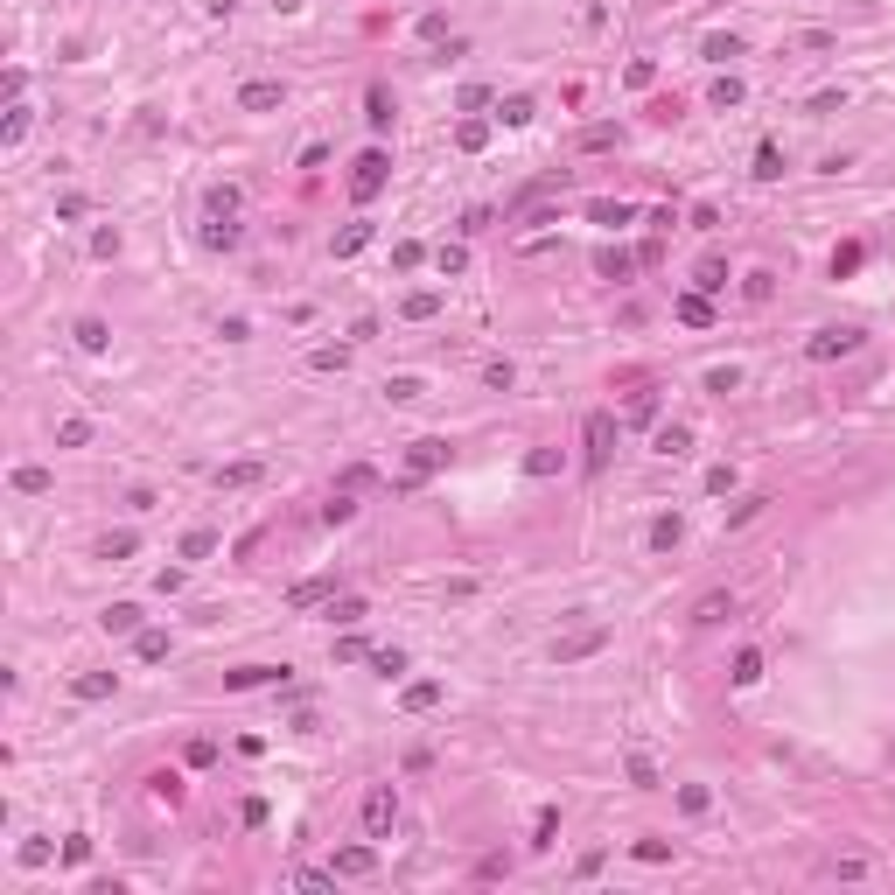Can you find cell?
Returning a JSON list of instances; mask_svg holds the SVG:
<instances>
[{
  "instance_id": "obj_1",
  "label": "cell",
  "mask_w": 895,
  "mask_h": 895,
  "mask_svg": "<svg viewBox=\"0 0 895 895\" xmlns=\"http://www.w3.org/2000/svg\"><path fill=\"white\" fill-rule=\"evenodd\" d=\"M392 825H399V790L392 784H371L364 790V833H371V840H392Z\"/></svg>"
},
{
  "instance_id": "obj_2",
  "label": "cell",
  "mask_w": 895,
  "mask_h": 895,
  "mask_svg": "<svg viewBox=\"0 0 895 895\" xmlns=\"http://www.w3.org/2000/svg\"><path fill=\"white\" fill-rule=\"evenodd\" d=\"M385 175H392V155H385V147H371V155H357V175H350V196H357V203H371V196L385 189Z\"/></svg>"
},
{
  "instance_id": "obj_3",
  "label": "cell",
  "mask_w": 895,
  "mask_h": 895,
  "mask_svg": "<svg viewBox=\"0 0 895 895\" xmlns=\"http://www.w3.org/2000/svg\"><path fill=\"white\" fill-rule=\"evenodd\" d=\"M280 106H287V84H280V78L238 84V112H280Z\"/></svg>"
},
{
  "instance_id": "obj_4",
  "label": "cell",
  "mask_w": 895,
  "mask_h": 895,
  "mask_svg": "<svg viewBox=\"0 0 895 895\" xmlns=\"http://www.w3.org/2000/svg\"><path fill=\"white\" fill-rule=\"evenodd\" d=\"M846 350H861V329H818L812 343H805V357H812V364H833V357H846Z\"/></svg>"
},
{
  "instance_id": "obj_5",
  "label": "cell",
  "mask_w": 895,
  "mask_h": 895,
  "mask_svg": "<svg viewBox=\"0 0 895 895\" xmlns=\"http://www.w3.org/2000/svg\"><path fill=\"white\" fill-rule=\"evenodd\" d=\"M608 644V623H595V630H574V636H560L553 644V664H580V658H595Z\"/></svg>"
},
{
  "instance_id": "obj_6",
  "label": "cell",
  "mask_w": 895,
  "mask_h": 895,
  "mask_svg": "<svg viewBox=\"0 0 895 895\" xmlns=\"http://www.w3.org/2000/svg\"><path fill=\"white\" fill-rule=\"evenodd\" d=\"M406 462H413V476H406V490H413L420 476H434V469L448 462V441H441V434H420V441L406 448Z\"/></svg>"
},
{
  "instance_id": "obj_7",
  "label": "cell",
  "mask_w": 895,
  "mask_h": 895,
  "mask_svg": "<svg viewBox=\"0 0 895 895\" xmlns=\"http://www.w3.org/2000/svg\"><path fill=\"white\" fill-rule=\"evenodd\" d=\"M252 685H287V664H238V672H224V692H252Z\"/></svg>"
},
{
  "instance_id": "obj_8",
  "label": "cell",
  "mask_w": 895,
  "mask_h": 895,
  "mask_svg": "<svg viewBox=\"0 0 895 895\" xmlns=\"http://www.w3.org/2000/svg\"><path fill=\"white\" fill-rule=\"evenodd\" d=\"M580 434H588V469H602L608 448H616V420H608V413H588V427H580Z\"/></svg>"
},
{
  "instance_id": "obj_9",
  "label": "cell",
  "mask_w": 895,
  "mask_h": 895,
  "mask_svg": "<svg viewBox=\"0 0 895 895\" xmlns=\"http://www.w3.org/2000/svg\"><path fill=\"white\" fill-rule=\"evenodd\" d=\"M329 874H343V881H364V874H378V846H343Z\"/></svg>"
},
{
  "instance_id": "obj_10",
  "label": "cell",
  "mask_w": 895,
  "mask_h": 895,
  "mask_svg": "<svg viewBox=\"0 0 895 895\" xmlns=\"http://www.w3.org/2000/svg\"><path fill=\"white\" fill-rule=\"evenodd\" d=\"M336 595V574H316V580H294L287 588V608H316V602H329Z\"/></svg>"
},
{
  "instance_id": "obj_11",
  "label": "cell",
  "mask_w": 895,
  "mask_h": 895,
  "mask_svg": "<svg viewBox=\"0 0 895 895\" xmlns=\"http://www.w3.org/2000/svg\"><path fill=\"white\" fill-rule=\"evenodd\" d=\"M728 616H735V595H728V588H707V595L692 602V623H728Z\"/></svg>"
},
{
  "instance_id": "obj_12",
  "label": "cell",
  "mask_w": 895,
  "mask_h": 895,
  "mask_svg": "<svg viewBox=\"0 0 895 895\" xmlns=\"http://www.w3.org/2000/svg\"><path fill=\"white\" fill-rule=\"evenodd\" d=\"M71 692H78L84 707H91V700H112V692H119V672H84V679H71Z\"/></svg>"
},
{
  "instance_id": "obj_13",
  "label": "cell",
  "mask_w": 895,
  "mask_h": 895,
  "mask_svg": "<svg viewBox=\"0 0 895 895\" xmlns=\"http://www.w3.org/2000/svg\"><path fill=\"white\" fill-rule=\"evenodd\" d=\"M651 448H658L664 462H679V455H692V427H679V420L658 427V434H651Z\"/></svg>"
},
{
  "instance_id": "obj_14",
  "label": "cell",
  "mask_w": 895,
  "mask_h": 895,
  "mask_svg": "<svg viewBox=\"0 0 895 895\" xmlns=\"http://www.w3.org/2000/svg\"><path fill=\"white\" fill-rule=\"evenodd\" d=\"M399 316H406V322H434V316H441V294H434V287H413L406 301H399Z\"/></svg>"
},
{
  "instance_id": "obj_15",
  "label": "cell",
  "mask_w": 895,
  "mask_h": 895,
  "mask_svg": "<svg viewBox=\"0 0 895 895\" xmlns=\"http://www.w3.org/2000/svg\"><path fill=\"white\" fill-rule=\"evenodd\" d=\"M99 623H106L112 636H140V602H112L106 616H99Z\"/></svg>"
},
{
  "instance_id": "obj_16",
  "label": "cell",
  "mask_w": 895,
  "mask_h": 895,
  "mask_svg": "<svg viewBox=\"0 0 895 895\" xmlns=\"http://www.w3.org/2000/svg\"><path fill=\"white\" fill-rule=\"evenodd\" d=\"M14 490H22V497H50L56 476H50V469H35V462H22V469H14Z\"/></svg>"
},
{
  "instance_id": "obj_17",
  "label": "cell",
  "mask_w": 895,
  "mask_h": 895,
  "mask_svg": "<svg viewBox=\"0 0 895 895\" xmlns=\"http://www.w3.org/2000/svg\"><path fill=\"white\" fill-rule=\"evenodd\" d=\"M434 700H441V679H420V685H406V692H399V707H406V713H427Z\"/></svg>"
},
{
  "instance_id": "obj_18",
  "label": "cell",
  "mask_w": 895,
  "mask_h": 895,
  "mask_svg": "<svg viewBox=\"0 0 895 895\" xmlns=\"http://www.w3.org/2000/svg\"><path fill=\"white\" fill-rule=\"evenodd\" d=\"M455 147H462V155H483V147H490V127H483V119H462V127H455Z\"/></svg>"
},
{
  "instance_id": "obj_19",
  "label": "cell",
  "mask_w": 895,
  "mask_h": 895,
  "mask_svg": "<svg viewBox=\"0 0 895 895\" xmlns=\"http://www.w3.org/2000/svg\"><path fill=\"white\" fill-rule=\"evenodd\" d=\"M259 462H224V469H217V490H245V483H259Z\"/></svg>"
},
{
  "instance_id": "obj_20",
  "label": "cell",
  "mask_w": 895,
  "mask_h": 895,
  "mask_svg": "<svg viewBox=\"0 0 895 895\" xmlns=\"http://www.w3.org/2000/svg\"><path fill=\"white\" fill-rule=\"evenodd\" d=\"M133 658L161 664V658H168V630H140V636H133Z\"/></svg>"
},
{
  "instance_id": "obj_21",
  "label": "cell",
  "mask_w": 895,
  "mask_h": 895,
  "mask_svg": "<svg viewBox=\"0 0 895 895\" xmlns=\"http://www.w3.org/2000/svg\"><path fill=\"white\" fill-rule=\"evenodd\" d=\"M357 518V497L350 490H329V504H322V525H350Z\"/></svg>"
},
{
  "instance_id": "obj_22",
  "label": "cell",
  "mask_w": 895,
  "mask_h": 895,
  "mask_svg": "<svg viewBox=\"0 0 895 895\" xmlns=\"http://www.w3.org/2000/svg\"><path fill=\"white\" fill-rule=\"evenodd\" d=\"M679 322H685V329H707V322H713L707 294H679Z\"/></svg>"
},
{
  "instance_id": "obj_23",
  "label": "cell",
  "mask_w": 895,
  "mask_h": 895,
  "mask_svg": "<svg viewBox=\"0 0 895 895\" xmlns=\"http://www.w3.org/2000/svg\"><path fill=\"white\" fill-rule=\"evenodd\" d=\"M203 245H211V252H231V245H238V224H231V217H211V224H203Z\"/></svg>"
},
{
  "instance_id": "obj_24",
  "label": "cell",
  "mask_w": 895,
  "mask_h": 895,
  "mask_svg": "<svg viewBox=\"0 0 895 895\" xmlns=\"http://www.w3.org/2000/svg\"><path fill=\"white\" fill-rule=\"evenodd\" d=\"M106 343H112V329H106L99 316H84V322H78V350H91V357H99Z\"/></svg>"
},
{
  "instance_id": "obj_25",
  "label": "cell",
  "mask_w": 895,
  "mask_h": 895,
  "mask_svg": "<svg viewBox=\"0 0 895 895\" xmlns=\"http://www.w3.org/2000/svg\"><path fill=\"white\" fill-rule=\"evenodd\" d=\"M679 539H685V518H679V511H672V518H658V525H651V546H658V553H672Z\"/></svg>"
},
{
  "instance_id": "obj_26",
  "label": "cell",
  "mask_w": 895,
  "mask_h": 895,
  "mask_svg": "<svg viewBox=\"0 0 895 895\" xmlns=\"http://www.w3.org/2000/svg\"><path fill=\"white\" fill-rule=\"evenodd\" d=\"M211 553H217V532H211V525L183 532V560H211Z\"/></svg>"
},
{
  "instance_id": "obj_27",
  "label": "cell",
  "mask_w": 895,
  "mask_h": 895,
  "mask_svg": "<svg viewBox=\"0 0 895 895\" xmlns=\"http://www.w3.org/2000/svg\"><path fill=\"white\" fill-rule=\"evenodd\" d=\"M329 623H343V630H357V623H364V602H357V595H329Z\"/></svg>"
},
{
  "instance_id": "obj_28",
  "label": "cell",
  "mask_w": 895,
  "mask_h": 895,
  "mask_svg": "<svg viewBox=\"0 0 895 895\" xmlns=\"http://www.w3.org/2000/svg\"><path fill=\"white\" fill-rule=\"evenodd\" d=\"M756 175H763V183H777V175H784V147H777V140H763V147H756Z\"/></svg>"
},
{
  "instance_id": "obj_29",
  "label": "cell",
  "mask_w": 895,
  "mask_h": 895,
  "mask_svg": "<svg viewBox=\"0 0 895 895\" xmlns=\"http://www.w3.org/2000/svg\"><path fill=\"white\" fill-rule=\"evenodd\" d=\"M735 685H756L763 679V651H735V672H728Z\"/></svg>"
},
{
  "instance_id": "obj_30",
  "label": "cell",
  "mask_w": 895,
  "mask_h": 895,
  "mask_svg": "<svg viewBox=\"0 0 895 895\" xmlns=\"http://www.w3.org/2000/svg\"><path fill=\"white\" fill-rule=\"evenodd\" d=\"M700 56H707V63H728V56H741V35H707Z\"/></svg>"
},
{
  "instance_id": "obj_31",
  "label": "cell",
  "mask_w": 895,
  "mask_h": 895,
  "mask_svg": "<svg viewBox=\"0 0 895 895\" xmlns=\"http://www.w3.org/2000/svg\"><path fill=\"white\" fill-rule=\"evenodd\" d=\"M553 833H560V812H553V805H539V818H532V846H553Z\"/></svg>"
},
{
  "instance_id": "obj_32",
  "label": "cell",
  "mask_w": 895,
  "mask_h": 895,
  "mask_svg": "<svg viewBox=\"0 0 895 895\" xmlns=\"http://www.w3.org/2000/svg\"><path fill=\"white\" fill-rule=\"evenodd\" d=\"M630 784H636V790H651V784H658V763H651L644 749H630Z\"/></svg>"
},
{
  "instance_id": "obj_33",
  "label": "cell",
  "mask_w": 895,
  "mask_h": 895,
  "mask_svg": "<svg viewBox=\"0 0 895 895\" xmlns=\"http://www.w3.org/2000/svg\"><path fill=\"white\" fill-rule=\"evenodd\" d=\"M238 203H245V196H238L231 183H217V189H211V217H238Z\"/></svg>"
},
{
  "instance_id": "obj_34",
  "label": "cell",
  "mask_w": 895,
  "mask_h": 895,
  "mask_svg": "<svg viewBox=\"0 0 895 895\" xmlns=\"http://www.w3.org/2000/svg\"><path fill=\"white\" fill-rule=\"evenodd\" d=\"M595 273H602V280H630V252H602Z\"/></svg>"
},
{
  "instance_id": "obj_35",
  "label": "cell",
  "mask_w": 895,
  "mask_h": 895,
  "mask_svg": "<svg viewBox=\"0 0 895 895\" xmlns=\"http://www.w3.org/2000/svg\"><path fill=\"white\" fill-rule=\"evenodd\" d=\"M371 245V224H350V231L336 238V259H350V252H364Z\"/></svg>"
},
{
  "instance_id": "obj_36",
  "label": "cell",
  "mask_w": 895,
  "mask_h": 895,
  "mask_svg": "<svg viewBox=\"0 0 895 895\" xmlns=\"http://www.w3.org/2000/svg\"><path fill=\"white\" fill-rule=\"evenodd\" d=\"M560 469V448H532L525 455V476H553Z\"/></svg>"
},
{
  "instance_id": "obj_37",
  "label": "cell",
  "mask_w": 895,
  "mask_h": 895,
  "mask_svg": "<svg viewBox=\"0 0 895 895\" xmlns=\"http://www.w3.org/2000/svg\"><path fill=\"white\" fill-rule=\"evenodd\" d=\"M497 119H504V127H532V99H504Z\"/></svg>"
},
{
  "instance_id": "obj_38",
  "label": "cell",
  "mask_w": 895,
  "mask_h": 895,
  "mask_svg": "<svg viewBox=\"0 0 895 895\" xmlns=\"http://www.w3.org/2000/svg\"><path fill=\"white\" fill-rule=\"evenodd\" d=\"M308 364H316V371H343V364H350V350H343V343H322Z\"/></svg>"
},
{
  "instance_id": "obj_39",
  "label": "cell",
  "mask_w": 895,
  "mask_h": 895,
  "mask_svg": "<svg viewBox=\"0 0 895 895\" xmlns=\"http://www.w3.org/2000/svg\"><path fill=\"white\" fill-rule=\"evenodd\" d=\"M84 441H91V420H63L56 427V448H84Z\"/></svg>"
},
{
  "instance_id": "obj_40",
  "label": "cell",
  "mask_w": 895,
  "mask_h": 895,
  "mask_svg": "<svg viewBox=\"0 0 895 895\" xmlns=\"http://www.w3.org/2000/svg\"><path fill=\"white\" fill-rule=\"evenodd\" d=\"M616 140H623L616 127H588V133H580V147H588V155H602V147H616Z\"/></svg>"
},
{
  "instance_id": "obj_41",
  "label": "cell",
  "mask_w": 895,
  "mask_h": 895,
  "mask_svg": "<svg viewBox=\"0 0 895 895\" xmlns=\"http://www.w3.org/2000/svg\"><path fill=\"white\" fill-rule=\"evenodd\" d=\"M707 805H713V797H707V784H685V790H679V812H692V818H700Z\"/></svg>"
},
{
  "instance_id": "obj_42",
  "label": "cell",
  "mask_w": 895,
  "mask_h": 895,
  "mask_svg": "<svg viewBox=\"0 0 895 895\" xmlns=\"http://www.w3.org/2000/svg\"><path fill=\"white\" fill-rule=\"evenodd\" d=\"M420 392H427L420 378H392V385H385V399H399V406H413V399H420Z\"/></svg>"
},
{
  "instance_id": "obj_43",
  "label": "cell",
  "mask_w": 895,
  "mask_h": 895,
  "mask_svg": "<svg viewBox=\"0 0 895 895\" xmlns=\"http://www.w3.org/2000/svg\"><path fill=\"white\" fill-rule=\"evenodd\" d=\"M371 664H378V679H399V672H406V651H371Z\"/></svg>"
},
{
  "instance_id": "obj_44",
  "label": "cell",
  "mask_w": 895,
  "mask_h": 895,
  "mask_svg": "<svg viewBox=\"0 0 895 895\" xmlns=\"http://www.w3.org/2000/svg\"><path fill=\"white\" fill-rule=\"evenodd\" d=\"M588 217H595V224H630L636 211H630V203H595V211H588Z\"/></svg>"
},
{
  "instance_id": "obj_45",
  "label": "cell",
  "mask_w": 895,
  "mask_h": 895,
  "mask_svg": "<svg viewBox=\"0 0 895 895\" xmlns=\"http://www.w3.org/2000/svg\"><path fill=\"white\" fill-rule=\"evenodd\" d=\"M147 784H155L161 805H175V797H183V777H168V769H161V777H147Z\"/></svg>"
},
{
  "instance_id": "obj_46",
  "label": "cell",
  "mask_w": 895,
  "mask_h": 895,
  "mask_svg": "<svg viewBox=\"0 0 895 895\" xmlns=\"http://www.w3.org/2000/svg\"><path fill=\"white\" fill-rule=\"evenodd\" d=\"M713 106H721V112L741 106V78H721V84H713Z\"/></svg>"
},
{
  "instance_id": "obj_47",
  "label": "cell",
  "mask_w": 895,
  "mask_h": 895,
  "mask_svg": "<svg viewBox=\"0 0 895 895\" xmlns=\"http://www.w3.org/2000/svg\"><path fill=\"white\" fill-rule=\"evenodd\" d=\"M511 378H518V371L504 364V357H497V364H490V371H483V385H490V392H511Z\"/></svg>"
},
{
  "instance_id": "obj_48",
  "label": "cell",
  "mask_w": 895,
  "mask_h": 895,
  "mask_svg": "<svg viewBox=\"0 0 895 895\" xmlns=\"http://www.w3.org/2000/svg\"><path fill=\"white\" fill-rule=\"evenodd\" d=\"M22 133H28V106H14V112H7V133H0V140H7V147H22Z\"/></svg>"
},
{
  "instance_id": "obj_49",
  "label": "cell",
  "mask_w": 895,
  "mask_h": 895,
  "mask_svg": "<svg viewBox=\"0 0 895 895\" xmlns=\"http://www.w3.org/2000/svg\"><path fill=\"white\" fill-rule=\"evenodd\" d=\"M700 287H707V294L728 287V266H721V259H700Z\"/></svg>"
},
{
  "instance_id": "obj_50",
  "label": "cell",
  "mask_w": 895,
  "mask_h": 895,
  "mask_svg": "<svg viewBox=\"0 0 895 895\" xmlns=\"http://www.w3.org/2000/svg\"><path fill=\"white\" fill-rule=\"evenodd\" d=\"M434 266H441V273H462V266H469V252H462V245H441V252H434Z\"/></svg>"
},
{
  "instance_id": "obj_51",
  "label": "cell",
  "mask_w": 895,
  "mask_h": 895,
  "mask_svg": "<svg viewBox=\"0 0 895 895\" xmlns=\"http://www.w3.org/2000/svg\"><path fill=\"white\" fill-rule=\"evenodd\" d=\"M735 385H741V371H735V364H728V371H707V392H735Z\"/></svg>"
},
{
  "instance_id": "obj_52",
  "label": "cell",
  "mask_w": 895,
  "mask_h": 895,
  "mask_svg": "<svg viewBox=\"0 0 895 895\" xmlns=\"http://www.w3.org/2000/svg\"><path fill=\"white\" fill-rule=\"evenodd\" d=\"M630 420H658V392H636L630 399Z\"/></svg>"
},
{
  "instance_id": "obj_53",
  "label": "cell",
  "mask_w": 895,
  "mask_h": 895,
  "mask_svg": "<svg viewBox=\"0 0 895 895\" xmlns=\"http://www.w3.org/2000/svg\"><path fill=\"white\" fill-rule=\"evenodd\" d=\"M455 106H462V112H483V106H490V91H483V84H462V99H455Z\"/></svg>"
},
{
  "instance_id": "obj_54",
  "label": "cell",
  "mask_w": 895,
  "mask_h": 895,
  "mask_svg": "<svg viewBox=\"0 0 895 895\" xmlns=\"http://www.w3.org/2000/svg\"><path fill=\"white\" fill-rule=\"evenodd\" d=\"M707 490H713V497H728V490H735V469H728V462H721V469H707Z\"/></svg>"
},
{
  "instance_id": "obj_55",
  "label": "cell",
  "mask_w": 895,
  "mask_h": 895,
  "mask_svg": "<svg viewBox=\"0 0 895 895\" xmlns=\"http://www.w3.org/2000/svg\"><path fill=\"white\" fill-rule=\"evenodd\" d=\"M636 861H651V868H658V861H672V846H664V840H636Z\"/></svg>"
},
{
  "instance_id": "obj_56",
  "label": "cell",
  "mask_w": 895,
  "mask_h": 895,
  "mask_svg": "<svg viewBox=\"0 0 895 895\" xmlns=\"http://www.w3.org/2000/svg\"><path fill=\"white\" fill-rule=\"evenodd\" d=\"M133 546H140V539H133V532H112V539H106V560H127Z\"/></svg>"
},
{
  "instance_id": "obj_57",
  "label": "cell",
  "mask_w": 895,
  "mask_h": 895,
  "mask_svg": "<svg viewBox=\"0 0 895 895\" xmlns=\"http://www.w3.org/2000/svg\"><path fill=\"white\" fill-rule=\"evenodd\" d=\"M273 7H280V14H301V7H308V0H273Z\"/></svg>"
}]
</instances>
